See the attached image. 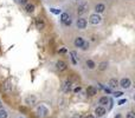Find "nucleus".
<instances>
[{"mask_svg": "<svg viewBox=\"0 0 135 118\" xmlns=\"http://www.w3.org/2000/svg\"><path fill=\"white\" fill-rule=\"evenodd\" d=\"M108 103H109V98L107 97V96L100 98V104H101V106H104V105H107Z\"/></svg>", "mask_w": 135, "mask_h": 118, "instance_id": "nucleus-18", "label": "nucleus"}, {"mask_svg": "<svg viewBox=\"0 0 135 118\" xmlns=\"http://www.w3.org/2000/svg\"><path fill=\"white\" fill-rule=\"evenodd\" d=\"M12 89H13V84H12V82H11V80L5 82V84H4V91H6V92H10V91H12Z\"/></svg>", "mask_w": 135, "mask_h": 118, "instance_id": "nucleus-11", "label": "nucleus"}, {"mask_svg": "<svg viewBox=\"0 0 135 118\" xmlns=\"http://www.w3.org/2000/svg\"><path fill=\"white\" fill-rule=\"evenodd\" d=\"M36 26L38 30H43V28L45 27V23H44V20L43 19H37V21H36Z\"/></svg>", "mask_w": 135, "mask_h": 118, "instance_id": "nucleus-14", "label": "nucleus"}, {"mask_svg": "<svg viewBox=\"0 0 135 118\" xmlns=\"http://www.w3.org/2000/svg\"><path fill=\"white\" fill-rule=\"evenodd\" d=\"M72 118H81V115H74Z\"/></svg>", "mask_w": 135, "mask_h": 118, "instance_id": "nucleus-32", "label": "nucleus"}, {"mask_svg": "<svg viewBox=\"0 0 135 118\" xmlns=\"http://www.w3.org/2000/svg\"><path fill=\"white\" fill-rule=\"evenodd\" d=\"M71 56H72V59H77L78 57H77V53L75 52V51H72L71 52Z\"/></svg>", "mask_w": 135, "mask_h": 118, "instance_id": "nucleus-27", "label": "nucleus"}, {"mask_svg": "<svg viewBox=\"0 0 135 118\" xmlns=\"http://www.w3.org/2000/svg\"><path fill=\"white\" fill-rule=\"evenodd\" d=\"M70 87H71V82H65V84H64V91L65 92H69L70 91Z\"/></svg>", "mask_w": 135, "mask_h": 118, "instance_id": "nucleus-20", "label": "nucleus"}, {"mask_svg": "<svg viewBox=\"0 0 135 118\" xmlns=\"http://www.w3.org/2000/svg\"><path fill=\"white\" fill-rule=\"evenodd\" d=\"M127 118H135V114L133 111H129V112L127 114Z\"/></svg>", "mask_w": 135, "mask_h": 118, "instance_id": "nucleus-24", "label": "nucleus"}, {"mask_svg": "<svg viewBox=\"0 0 135 118\" xmlns=\"http://www.w3.org/2000/svg\"><path fill=\"white\" fill-rule=\"evenodd\" d=\"M8 114L5 111V110H0V118H7Z\"/></svg>", "mask_w": 135, "mask_h": 118, "instance_id": "nucleus-23", "label": "nucleus"}, {"mask_svg": "<svg viewBox=\"0 0 135 118\" xmlns=\"http://www.w3.org/2000/svg\"><path fill=\"white\" fill-rule=\"evenodd\" d=\"M83 43H84V39H83L82 37H77L76 39L74 40V45L76 46V47H81Z\"/></svg>", "mask_w": 135, "mask_h": 118, "instance_id": "nucleus-13", "label": "nucleus"}, {"mask_svg": "<svg viewBox=\"0 0 135 118\" xmlns=\"http://www.w3.org/2000/svg\"><path fill=\"white\" fill-rule=\"evenodd\" d=\"M75 1H78V0H75Z\"/></svg>", "mask_w": 135, "mask_h": 118, "instance_id": "nucleus-36", "label": "nucleus"}, {"mask_svg": "<svg viewBox=\"0 0 135 118\" xmlns=\"http://www.w3.org/2000/svg\"><path fill=\"white\" fill-rule=\"evenodd\" d=\"M86 118H95V117H94V116H91V115H89V116H86Z\"/></svg>", "mask_w": 135, "mask_h": 118, "instance_id": "nucleus-34", "label": "nucleus"}, {"mask_svg": "<svg viewBox=\"0 0 135 118\" xmlns=\"http://www.w3.org/2000/svg\"><path fill=\"white\" fill-rule=\"evenodd\" d=\"M115 118H121V116H120V115H117V116H115Z\"/></svg>", "mask_w": 135, "mask_h": 118, "instance_id": "nucleus-35", "label": "nucleus"}, {"mask_svg": "<svg viewBox=\"0 0 135 118\" xmlns=\"http://www.w3.org/2000/svg\"><path fill=\"white\" fill-rule=\"evenodd\" d=\"M66 52V49H60L59 50V53H65Z\"/></svg>", "mask_w": 135, "mask_h": 118, "instance_id": "nucleus-30", "label": "nucleus"}, {"mask_svg": "<svg viewBox=\"0 0 135 118\" xmlns=\"http://www.w3.org/2000/svg\"><path fill=\"white\" fill-rule=\"evenodd\" d=\"M101 21H102V18H101L100 14L94 13V14L90 15V18H89V23L90 24H92V25H97V24H100Z\"/></svg>", "mask_w": 135, "mask_h": 118, "instance_id": "nucleus-1", "label": "nucleus"}, {"mask_svg": "<svg viewBox=\"0 0 135 118\" xmlns=\"http://www.w3.org/2000/svg\"><path fill=\"white\" fill-rule=\"evenodd\" d=\"M52 13H54V14H60V9H57V8H51L50 9Z\"/></svg>", "mask_w": 135, "mask_h": 118, "instance_id": "nucleus-25", "label": "nucleus"}, {"mask_svg": "<svg viewBox=\"0 0 135 118\" xmlns=\"http://www.w3.org/2000/svg\"><path fill=\"white\" fill-rule=\"evenodd\" d=\"M124 103H127V99H121L118 103H117V105H123Z\"/></svg>", "mask_w": 135, "mask_h": 118, "instance_id": "nucleus-28", "label": "nucleus"}, {"mask_svg": "<svg viewBox=\"0 0 135 118\" xmlns=\"http://www.w3.org/2000/svg\"><path fill=\"white\" fill-rule=\"evenodd\" d=\"M48 112H49V110L45 108L44 105H40L38 109H37V115H38V117H45L46 115H48Z\"/></svg>", "mask_w": 135, "mask_h": 118, "instance_id": "nucleus-4", "label": "nucleus"}, {"mask_svg": "<svg viewBox=\"0 0 135 118\" xmlns=\"http://www.w3.org/2000/svg\"><path fill=\"white\" fill-rule=\"evenodd\" d=\"M86 25H88V21H86V19L84 18H78L76 21V26L77 28H80V30H84L86 27Z\"/></svg>", "mask_w": 135, "mask_h": 118, "instance_id": "nucleus-3", "label": "nucleus"}, {"mask_svg": "<svg viewBox=\"0 0 135 118\" xmlns=\"http://www.w3.org/2000/svg\"><path fill=\"white\" fill-rule=\"evenodd\" d=\"M104 91H106L107 93H110V89H107V87H106V89H104Z\"/></svg>", "mask_w": 135, "mask_h": 118, "instance_id": "nucleus-33", "label": "nucleus"}, {"mask_svg": "<svg viewBox=\"0 0 135 118\" xmlns=\"http://www.w3.org/2000/svg\"><path fill=\"white\" fill-rule=\"evenodd\" d=\"M122 95H123L122 91H115V92L112 93V96H114L115 98H120V97H122Z\"/></svg>", "mask_w": 135, "mask_h": 118, "instance_id": "nucleus-22", "label": "nucleus"}, {"mask_svg": "<svg viewBox=\"0 0 135 118\" xmlns=\"http://www.w3.org/2000/svg\"><path fill=\"white\" fill-rule=\"evenodd\" d=\"M18 2L20 5H26L27 4V0H18Z\"/></svg>", "mask_w": 135, "mask_h": 118, "instance_id": "nucleus-29", "label": "nucleus"}, {"mask_svg": "<svg viewBox=\"0 0 135 118\" xmlns=\"http://www.w3.org/2000/svg\"><path fill=\"white\" fill-rule=\"evenodd\" d=\"M108 85H109V87H110V89H115V87L118 86V80H117L116 78H112V79L109 80Z\"/></svg>", "mask_w": 135, "mask_h": 118, "instance_id": "nucleus-12", "label": "nucleus"}, {"mask_svg": "<svg viewBox=\"0 0 135 118\" xmlns=\"http://www.w3.org/2000/svg\"><path fill=\"white\" fill-rule=\"evenodd\" d=\"M86 95L90 96V97H92V96L97 95V90H96L94 86H88L86 87Z\"/></svg>", "mask_w": 135, "mask_h": 118, "instance_id": "nucleus-10", "label": "nucleus"}, {"mask_svg": "<svg viewBox=\"0 0 135 118\" xmlns=\"http://www.w3.org/2000/svg\"><path fill=\"white\" fill-rule=\"evenodd\" d=\"M104 11H106V5L104 4H96L95 5V12L97 14L103 13Z\"/></svg>", "mask_w": 135, "mask_h": 118, "instance_id": "nucleus-7", "label": "nucleus"}, {"mask_svg": "<svg viewBox=\"0 0 135 118\" xmlns=\"http://www.w3.org/2000/svg\"><path fill=\"white\" fill-rule=\"evenodd\" d=\"M56 67L58 68L59 71H65L68 67V65L65 61H63V60H58V61L56 63Z\"/></svg>", "mask_w": 135, "mask_h": 118, "instance_id": "nucleus-6", "label": "nucleus"}, {"mask_svg": "<svg viewBox=\"0 0 135 118\" xmlns=\"http://www.w3.org/2000/svg\"><path fill=\"white\" fill-rule=\"evenodd\" d=\"M81 49H82V50H83V51H86V50H88V49H89V43H88V41H84V43L82 44Z\"/></svg>", "mask_w": 135, "mask_h": 118, "instance_id": "nucleus-21", "label": "nucleus"}, {"mask_svg": "<svg viewBox=\"0 0 135 118\" xmlns=\"http://www.w3.org/2000/svg\"><path fill=\"white\" fill-rule=\"evenodd\" d=\"M80 91H81V87H80V86L75 89V92H76V93H77V92H80Z\"/></svg>", "mask_w": 135, "mask_h": 118, "instance_id": "nucleus-31", "label": "nucleus"}, {"mask_svg": "<svg viewBox=\"0 0 135 118\" xmlns=\"http://www.w3.org/2000/svg\"><path fill=\"white\" fill-rule=\"evenodd\" d=\"M97 67H98L100 71H106V70L108 68V63H107V61H101Z\"/></svg>", "mask_w": 135, "mask_h": 118, "instance_id": "nucleus-15", "label": "nucleus"}, {"mask_svg": "<svg viewBox=\"0 0 135 118\" xmlns=\"http://www.w3.org/2000/svg\"><path fill=\"white\" fill-rule=\"evenodd\" d=\"M118 85L122 87V89H129L132 85V80L129 78H122L120 83H118Z\"/></svg>", "mask_w": 135, "mask_h": 118, "instance_id": "nucleus-2", "label": "nucleus"}, {"mask_svg": "<svg viewBox=\"0 0 135 118\" xmlns=\"http://www.w3.org/2000/svg\"><path fill=\"white\" fill-rule=\"evenodd\" d=\"M88 11V4H86V2H83V4L78 5V7H77V13L80 14V15H82V14H84Z\"/></svg>", "mask_w": 135, "mask_h": 118, "instance_id": "nucleus-5", "label": "nucleus"}, {"mask_svg": "<svg viewBox=\"0 0 135 118\" xmlns=\"http://www.w3.org/2000/svg\"><path fill=\"white\" fill-rule=\"evenodd\" d=\"M64 25H65V26H70V25H71V19L69 18L68 19V20H65V21H64Z\"/></svg>", "mask_w": 135, "mask_h": 118, "instance_id": "nucleus-26", "label": "nucleus"}, {"mask_svg": "<svg viewBox=\"0 0 135 118\" xmlns=\"http://www.w3.org/2000/svg\"><path fill=\"white\" fill-rule=\"evenodd\" d=\"M36 102H37V99L34 96H28V97L25 98V104H27V105H34Z\"/></svg>", "mask_w": 135, "mask_h": 118, "instance_id": "nucleus-8", "label": "nucleus"}, {"mask_svg": "<svg viewBox=\"0 0 135 118\" xmlns=\"http://www.w3.org/2000/svg\"><path fill=\"white\" fill-rule=\"evenodd\" d=\"M69 18H70V15L68 13H60V21H62V23H64V21L68 20Z\"/></svg>", "mask_w": 135, "mask_h": 118, "instance_id": "nucleus-19", "label": "nucleus"}, {"mask_svg": "<svg viewBox=\"0 0 135 118\" xmlns=\"http://www.w3.org/2000/svg\"><path fill=\"white\" fill-rule=\"evenodd\" d=\"M20 118H22V117H20Z\"/></svg>", "mask_w": 135, "mask_h": 118, "instance_id": "nucleus-37", "label": "nucleus"}, {"mask_svg": "<svg viewBox=\"0 0 135 118\" xmlns=\"http://www.w3.org/2000/svg\"><path fill=\"white\" fill-rule=\"evenodd\" d=\"M95 114H96V116H98V117H102V116L106 115V109H104L103 106H97L95 109Z\"/></svg>", "mask_w": 135, "mask_h": 118, "instance_id": "nucleus-9", "label": "nucleus"}, {"mask_svg": "<svg viewBox=\"0 0 135 118\" xmlns=\"http://www.w3.org/2000/svg\"><path fill=\"white\" fill-rule=\"evenodd\" d=\"M25 11L27 13H32L34 11V5L33 4H26L25 5Z\"/></svg>", "mask_w": 135, "mask_h": 118, "instance_id": "nucleus-17", "label": "nucleus"}, {"mask_svg": "<svg viewBox=\"0 0 135 118\" xmlns=\"http://www.w3.org/2000/svg\"><path fill=\"white\" fill-rule=\"evenodd\" d=\"M86 66H88V68H90V70H94L95 67H96V64H95L94 60H91V59H88L86 61Z\"/></svg>", "mask_w": 135, "mask_h": 118, "instance_id": "nucleus-16", "label": "nucleus"}]
</instances>
